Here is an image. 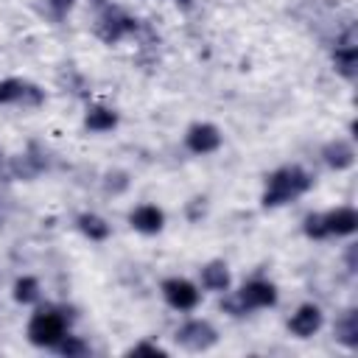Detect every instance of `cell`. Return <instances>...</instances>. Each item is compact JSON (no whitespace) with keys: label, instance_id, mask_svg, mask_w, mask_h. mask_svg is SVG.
I'll return each instance as SVG.
<instances>
[{"label":"cell","instance_id":"1","mask_svg":"<svg viewBox=\"0 0 358 358\" xmlns=\"http://www.w3.org/2000/svg\"><path fill=\"white\" fill-rule=\"evenodd\" d=\"M313 187V176L302 165H282L266 176L263 187V207H282Z\"/></svg>","mask_w":358,"mask_h":358},{"label":"cell","instance_id":"2","mask_svg":"<svg viewBox=\"0 0 358 358\" xmlns=\"http://www.w3.org/2000/svg\"><path fill=\"white\" fill-rule=\"evenodd\" d=\"M76 319V313L64 305H39L34 310V316L28 319V341L34 347H45V350H53L59 344V338L70 330V322Z\"/></svg>","mask_w":358,"mask_h":358},{"label":"cell","instance_id":"3","mask_svg":"<svg viewBox=\"0 0 358 358\" xmlns=\"http://www.w3.org/2000/svg\"><path fill=\"white\" fill-rule=\"evenodd\" d=\"M271 305H277V285L263 277L246 280L235 294L221 299V310L229 316H246L249 310H260V308H271Z\"/></svg>","mask_w":358,"mask_h":358},{"label":"cell","instance_id":"4","mask_svg":"<svg viewBox=\"0 0 358 358\" xmlns=\"http://www.w3.org/2000/svg\"><path fill=\"white\" fill-rule=\"evenodd\" d=\"M137 28H140V22H137L134 17H129L126 11H120V8H115V6H106L103 14H101L98 22H95V36H98L101 42H106V45H115V42H120V39L137 34Z\"/></svg>","mask_w":358,"mask_h":358},{"label":"cell","instance_id":"5","mask_svg":"<svg viewBox=\"0 0 358 358\" xmlns=\"http://www.w3.org/2000/svg\"><path fill=\"white\" fill-rule=\"evenodd\" d=\"M173 338L179 347H185L190 352H204L218 341V330L207 319H187L185 324H179Z\"/></svg>","mask_w":358,"mask_h":358},{"label":"cell","instance_id":"6","mask_svg":"<svg viewBox=\"0 0 358 358\" xmlns=\"http://www.w3.org/2000/svg\"><path fill=\"white\" fill-rule=\"evenodd\" d=\"M159 291H162L165 302H168L173 310H196L199 302H201L199 285L190 282V280H185V277H168V280H162Z\"/></svg>","mask_w":358,"mask_h":358},{"label":"cell","instance_id":"7","mask_svg":"<svg viewBox=\"0 0 358 358\" xmlns=\"http://www.w3.org/2000/svg\"><path fill=\"white\" fill-rule=\"evenodd\" d=\"M221 143H224L221 129L213 126V123H193V126L185 131V148H187L190 154H199V157L218 151Z\"/></svg>","mask_w":358,"mask_h":358},{"label":"cell","instance_id":"8","mask_svg":"<svg viewBox=\"0 0 358 358\" xmlns=\"http://www.w3.org/2000/svg\"><path fill=\"white\" fill-rule=\"evenodd\" d=\"M322 324H324V313H322V308L313 305V302L299 305V308L294 310V316L288 319V330H291L296 338H310V336H316V333L322 330Z\"/></svg>","mask_w":358,"mask_h":358},{"label":"cell","instance_id":"9","mask_svg":"<svg viewBox=\"0 0 358 358\" xmlns=\"http://www.w3.org/2000/svg\"><path fill=\"white\" fill-rule=\"evenodd\" d=\"M129 224H131V229H137L140 235H157V232H162V227H165V213H162V207H157V204H137L131 213H129Z\"/></svg>","mask_w":358,"mask_h":358},{"label":"cell","instance_id":"10","mask_svg":"<svg viewBox=\"0 0 358 358\" xmlns=\"http://www.w3.org/2000/svg\"><path fill=\"white\" fill-rule=\"evenodd\" d=\"M322 218H324L327 238H333V235L336 238H347V235H352L358 229V210L347 207V204H341V207H336L330 213H322Z\"/></svg>","mask_w":358,"mask_h":358},{"label":"cell","instance_id":"11","mask_svg":"<svg viewBox=\"0 0 358 358\" xmlns=\"http://www.w3.org/2000/svg\"><path fill=\"white\" fill-rule=\"evenodd\" d=\"M322 159H324V165L333 168V171H347V168L355 165V145H352L350 140H344V137H336V140L324 143Z\"/></svg>","mask_w":358,"mask_h":358},{"label":"cell","instance_id":"12","mask_svg":"<svg viewBox=\"0 0 358 358\" xmlns=\"http://www.w3.org/2000/svg\"><path fill=\"white\" fill-rule=\"evenodd\" d=\"M199 282H201L204 291H213V294L229 291V282H232L229 266H227L224 260H210V263H204V266L199 268Z\"/></svg>","mask_w":358,"mask_h":358},{"label":"cell","instance_id":"13","mask_svg":"<svg viewBox=\"0 0 358 358\" xmlns=\"http://www.w3.org/2000/svg\"><path fill=\"white\" fill-rule=\"evenodd\" d=\"M333 64H336V73L347 81H355L358 76V48L352 42V36H347L336 50H333Z\"/></svg>","mask_w":358,"mask_h":358},{"label":"cell","instance_id":"14","mask_svg":"<svg viewBox=\"0 0 358 358\" xmlns=\"http://www.w3.org/2000/svg\"><path fill=\"white\" fill-rule=\"evenodd\" d=\"M333 336L336 341H341L344 347L355 350L358 347V310H347L336 319V327H333Z\"/></svg>","mask_w":358,"mask_h":358},{"label":"cell","instance_id":"15","mask_svg":"<svg viewBox=\"0 0 358 358\" xmlns=\"http://www.w3.org/2000/svg\"><path fill=\"white\" fill-rule=\"evenodd\" d=\"M117 112L115 109H106V106H90L87 109V115H84V126L90 129V131H98V134H103V131H112L115 126H117Z\"/></svg>","mask_w":358,"mask_h":358},{"label":"cell","instance_id":"16","mask_svg":"<svg viewBox=\"0 0 358 358\" xmlns=\"http://www.w3.org/2000/svg\"><path fill=\"white\" fill-rule=\"evenodd\" d=\"M76 227L81 229V235H87L90 241H106L112 235V227L106 224V218H101L98 213H81L76 218Z\"/></svg>","mask_w":358,"mask_h":358},{"label":"cell","instance_id":"17","mask_svg":"<svg viewBox=\"0 0 358 358\" xmlns=\"http://www.w3.org/2000/svg\"><path fill=\"white\" fill-rule=\"evenodd\" d=\"M11 294H14V302H20V305H34V302H39L42 288H39V280H36V277L22 274V277H17Z\"/></svg>","mask_w":358,"mask_h":358},{"label":"cell","instance_id":"18","mask_svg":"<svg viewBox=\"0 0 358 358\" xmlns=\"http://www.w3.org/2000/svg\"><path fill=\"white\" fill-rule=\"evenodd\" d=\"M25 92H28V81H22V78H3L0 81V106L22 103Z\"/></svg>","mask_w":358,"mask_h":358},{"label":"cell","instance_id":"19","mask_svg":"<svg viewBox=\"0 0 358 358\" xmlns=\"http://www.w3.org/2000/svg\"><path fill=\"white\" fill-rule=\"evenodd\" d=\"M59 355H64V358H81V355H87L90 352V344L81 338V336H73L70 330L59 338V344L53 347Z\"/></svg>","mask_w":358,"mask_h":358},{"label":"cell","instance_id":"20","mask_svg":"<svg viewBox=\"0 0 358 358\" xmlns=\"http://www.w3.org/2000/svg\"><path fill=\"white\" fill-rule=\"evenodd\" d=\"M302 232H305L310 241H322V238H327V229H324V218H322V213H308V215L302 218Z\"/></svg>","mask_w":358,"mask_h":358},{"label":"cell","instance_id":"21","mask_svg":"<svg viewBox=\"0 0 358 358\" xmlns=\"http://www.w3.org/2000/svg\"><path fill=\"white\" fill-rule=\"evenodd\" d=\"M103 187H106V193H123L129 187V173L126 171H109L103 179Z\"/></svg>","mask_w":358,"mask_h":358},{"label":"cell","instance_id":"22","mask_svg":"<svg viewBox=\"0 0 358 358\" xmlns=\"http://www.w3.org/2000/svg\"><path fill=\"white\" fill-rule=\"evenodd\" d=\"M73 6H76V0H48V8L53 14V20H64L73 11Z\"/></svg>","mask_w":358,"mask_h":358},{"label":"cell","instance_id":"23","mask_svg":"<svg viewBox=\"0 0 358 358\" xmlns=\"http://www.w3.org/2000/svg\"><path fill=\"white\" fill-rule=\"evenodd\" d=\"M129 352H131V355H165V350H162V347H157V344H148V341H140V344H134Z\"/></svg>","mask_w":358,"mask_h":358},{"label":"cell","instance_id":"24","mask_svg":"<svg viewBox=\"0 0 358 358\" xmlns=\"http://www.w3.org/2000/svg\"><path fill=\"white\" fill-rule=\"evenodd\" d=\"M204 201H207V199H193V201L187 204V218H190V221H199V218L204 215V207H207Z\"/></svg>","mask_w":358,"mask_h":358},{"label":"cell","instance_id":"25","mask_svg":"<svg viewBox=\"0 0 358 358\" xmlns=\"http://www.w3.org/2000/svg\"><path fill=\"white\" fill-rule=\"evenodd\" d=\"M355 249H358L355 243H350V249H347V268L350 271H355Z\"/></svg>","mask_w":358,"mask_h":358},{"label":"cell","instance_id":"26","mask_svg":"<svg viewBox=\"0 0 358 358\" xmlns=\"http://www.w3.org/2000/svg\"><path fill=\"white\" fill-rule=\"evenodd\" d=\"M176 3H182V6H190V0H176Z\"/></svg>","mask_w":358,"mask_h":358},{"label":"cell","instance_id":"27","mask_svg":"<svg viewBox=\"0 0 358 358\" xmlns=\"http://www.w3.org/2000/svg\"><path fill=\"white\" fill-rule=\"evenodd\" d=\"M0 165H3V157H0Z\"/></svg>","mask_w":358,"mask_h":358}]
</instances>
